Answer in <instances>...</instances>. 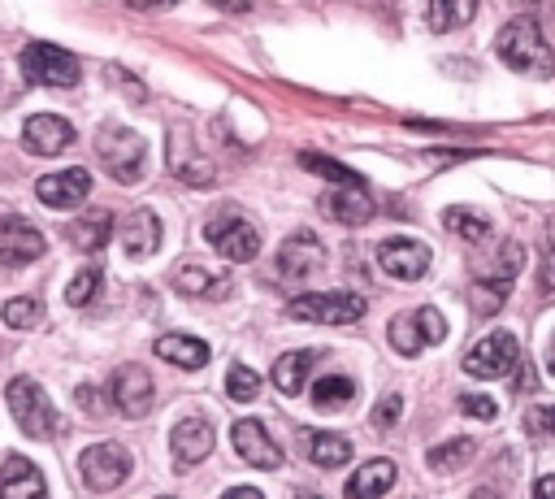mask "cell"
Wrapping results in <instances>:
<instances>
[{
  "mask_svg": "<svg viewBox=\"0 0 555 499\" xmlns=\"http://www.w3.org/2000/svg\"><path fill=\"white\" fill-rule=\"evenodd\" d=\"M325 265V247L312 230H295L282 247H278V278L282 282H299V278H312V269Z\"/></svg>",
  "mask_w": 555,
  "mask_h": 499,
  "instance_id": "13",
  "label": "cell"
},
{
  "mask_svg": "<svg viewBox=\"0 0 555 499\" xmlns=\"http://www.w3.org/2000/svg\"><path fill=\"white\" fill-rule=\"evenodd\" d=\"M108 234H113V217H108L104 208H91V213H82V217H74V221L65 226V239H69L78 252H100V247L108 243Z\"/></svg>",
  "mask_w": 555,
  "mask_h": 499,
  "instance_id": "26",
  "label": "cell"
},
{
  "mask_svg": "<svg viewBox=\"0 0 555 499\" xmlns=\"http://www.w3.org/2000/svg\"><path fill=\"white\" fill-rule=\"evenodd\" d=\"M533 499H555V473H546V477L533 482Z\"/></svg>",
  "mask_w": 555,
  "mask_h": 499,
  "instance_id": "40",
  "label": "cell"
},
{
  "mask_svg": "<svg viewBox=\"0 0 555 499\" xmlns=\"http://www.w3.org/2000/svg\"><path fill=\"white\" fill-rule=\"evenodd\" d=\"M460 412L464 417H477V421H494L499 417V404L490 395H460Z\"/></svg>",
  "mask_w": 555,
  "mask_h": 499,
  "instance_id": "38",
  "label": "cell"
},
{
  "mask_svg": "<svg viewBox=\"0 0 555 499\" xmlns=\"http://www.w3.org/2000/svg\"><path fill=\"white\" fill-rule=\"evenodd\" d=\"M156 499H178V495H156Z\"/></svg>",
  "mask_w": 555,
  "mask_h": 499,
  "instance_id": "44",
  "label": "cell"
},
{
  "mask_svg": "<svg viewBox=\"0 0 555 499\" xmlns=\"http://www.w3.org/2000/svg\"><path fill=\"white\" fill-rule=\"evenodd\" d=\"M225 395H230L234 404H251V399L260 395V378H256V369H247V364H230V373H225Z\"/></svg>",
  "mask_w": 555,
  "mask_h": 499,
  "instance_id": "34",
  "label": "cell"
},
{
  "mask_svg": "<svg viewBox=\"0 0 555 499\" xmlns=\"http://www.w3.org/2000/svg\"><path fill=\"white\" fill-rule=\"evenodd\" d=\"M35 195H39V204H48V208H74V204H82V200L91 195V174H87L82 165L43 174V178L35 182Z\"/></svg>",
  "mask_w": 555,
  "mask_h": 499,
  "instance_id": "15",
  "label": "cell"
},
{
  "mask_svg": "<svg viewBox=\"0 0 555 499\" xmlns=\"http://www.w3.org/2000/svg\"><path fill=\"white\" fill-rule=\"evenodd\" d=\"M295 499H321V495H312V490H299V495H295Z\"/></svg>",
  "mask_w": 555,
  "mask_h": 499,
  "instance_id": "43",
  "label": "cell"
},
{
  "mask_svg": "<svg viewBox=\"0 0 555 499\" xmlns=\"http://www.w3.org/2000/svg\"><path fill=\"white\" fill-rule=\"evenodd\" d=\"M542 291H555V217L546 221V243H542V273H538Z\"/></svg>",
  "mask_w": 555,
  "mask_h": 499,
  "instance_id": "37",
  "label": "cell"
},
{
  "mask_svg": "<svg viewBox=\"0 0 555 499\" xmlns=\"http://www.w3.org/2000/svg\"><path fill=\"white\" fill-rule=\"evenodd\" d=\"M212 421H204V417H182L178 425H173V434H169V451H173V464L178 469H195L199 460H208V451H212Z\"/></svg>",
  "mask_w": 555,
  "mask_h": 499,
  "instance_id": "16",
  "label": "cell"
},
{
  "mask_svg": "<svg viewBox=\"0 0 555 499\" xmlns=\"http://www.w3.org/2000/svg\"><path fill=\"white\" fill-rule=\"evenodd\" d=\"M286 312L295 321H317V325H351L364 317V299L356 291H312V295H295L286 304Z\"/></svg>",
  "mask_w": 555,
  "mask_h": 499,
  "instance_id": "6",
  "label": "cell"
},
{
  "mask_svg": "<svg viewBox=\"0 0 555 499\" xmlns=\"http://www.w3.org/2000/svg\"><path fill=\"white\" fill-rule=\"evenodd\" d=\"M204 239H208L230 265H247V260L260 256V230H256L243 213H234L230 204L217 208V213L204 221Z\"/></svg>",
  "mask_w": 555,
  "mask_h": 499,
  "instance_id": "4",
  "label": "cell"
},
{
  "mask_svg": "<svg viewBox=\"0 0 555 499\" xmlns=\"http://www.w3.org/2000/svg\"><path fill=\"white\" fill-rule=\"evenodd\" d=\"M108 399L121 417H147L156 404V382L143 364H117L108 382Z\"/></svg>",
  "mask_w": 555,
  "mask_h": 499,
  "instance_id": "11",
  "label": "cell"
},
{
  "mask_svg": "<svg viewBox=\"0 0 555 499\" xmlns=\"http://www.w3.org/2000/svg\"><path fill=\"white\" fill-rule=\"evenodd\" d=\"M22 139H26V148L35 156H56V152H65L74 143V126L65 117H56V113H35L22 126Z\"/></svg>",
  "mask_w": 555,
  "mask_h": 499,
  "instance_id": "18",
  "label": "cell"
},
{
  "mask_svg": "<svg viewBox=\"0 0 555 499\" xmlns=\"http://www.w3.org/2000/svg\"><path fill=\"white\" fill-rule=\"evenodd\" d=\"M377 265L399 282H416L429 269V247L421 239H382L377 243Z\"/></svg>",
  "mask_w": 555,
  "mask_h": 499,
  "instance_id": "14",
  "label": "cell"
},
{
  "mask_svg": "<svg viewBox=\"0 0 555 499\" xmlns=\"http://www.w3.org/2000/svg\"><path fill=\"white\" fill-rule=\"evenodd\" d=\"M156 356L169 360V364H178V369H204L208 356H212V347L204 338H195V334H160L156 338Z\"/></svg>",
  "mask_w": 555,
  "mask_h": 499,
  "instance_id": "24",
  "label": "cell"
},
{
  "mask_svg": "<svg viewBox=\"0 0 555 499\" xmlns=\"http://www.w3.org/2000/svg\"><path fill=\"white\" fill-rule=\"evenodd\" d=\"M100 278H104V273H100L95 265H82V269L69 278V286H65V304H69V308L91 304V295L100 291Z\"/></svg>",
  "mask_w": 555,
  "mask_h": 499,
  "instance_id": "33",
  "label": "cell"
},
{
  "mask_svg": "<svg viewBox=\"0 0 555 499\" xmlns=\"http://www.w3.org/2000/svg\"><path fill=\"white\" fill-rule=\"evenodd\" d=\"M22 74H26V82H39V87H74L78 61L56 43H26L22 48Z\"/></svg>",
  "mask_w": 555,
  "mask_h": 499,
  "instance_id": "10",
  "label": "cell"
},
{
  "mask_svg": "<svg viewBox=\"0 0 555 499\" xmlns=\"http://www.w3.org/2000/svg\"><path fill=\"white\" fill-rule=\"evenodd\" d=\"M221 499H264V495H260L256 486H230V490H225Z\"/></svg>",
  "mask_w": 555,
  "mask_h": 499,
  "instance_id": "41",
  "label": "cell"
},
{
  "mask_svg": "<svg viewBox=\"0 0 555 499\" xmlns=\"http://www.w3.org/2000/svg\"><path fill=\"white\" fill-rule=\"evenodd\" d=\"M399 412H403V399H399V395H386V399L373 408V425H377V430H390V425L399 421Z\"/></svg>",
  "mask_w": 555,
  "mask_h": 499,
  "instance_id": "39",
  "label": "cell"
},
{
  "mask_svg": "<svg viewBox=\"0 0 555 499\" xmlns=\"http://www.w3.org/2000/svg\"><path fill=\"white\" fill-rule=\"evenodd\" d=\"M516 364H520V343L507 330H494L464 351V373L473 378H507L516 373Z\"/></svg>",
  "mask_w": 555,
  "mask_h": 499,
  "instance_id": "9",
  "label": "cell"
},
{
  "mask_svg": "<svg viewBox=\"0 0 555 499\" xmlns=\"http://www.w3.org/2000/svg\"><path fill=\"white\" fill-rule=\"evenodd\" d=\"M525 265V247L520 243H494L486 260H477V278L468 286V304L477 308V317H494L503 308V299L512 295V282Z\"/></svg>",
  "mask_w": 555,
  "mask_h": 499,
  "instance_id": "1",
  "label": "cell"
},
{
  "mask_svg": "<svg viewBox=\"0 0 555 499\" xmlns=\"http://www.w3.org/2000/svg\"><path fill=\"white\" fill-rule=\"evenodd\" d=\"M4 399H9V412H13L22 434H30V438H56L61 434V417H56V408H52V399L39 382L13 378L4 386Z\"/></svg>",
  "mask_w": 555,
  "mask_h": 499,
  "instance_id": "3",
  "label": "cell"
},
{
  "mask_svg": "<svg viewBox=\"0 0 555 499\" xmlns=\"http://www.w3.org/2000/svg\"><path fill=\"white\" fill-rule=\"evenodd\" d=\"M130 451L121 447V443H91L87 451H82V460H78V473H82V482H87V490H95V495H104V490H117L126 477H130Z\"/></svg>",
  "mask_w": 555,
  "mask_h": 499,
  "instance_id": "8",
  "label": "cell"
},
{
  "mask_svg": "<svg viewBox=\"0 0 555 499\" xmlns=\"http://www.w3.org/2000/svg\"><path fill=\"white\" fill-rule=\"evenodd\" d=\"M494 52L503 56V65H512L520 74H538V78H551L555 74V52H551V43H546V35L538 30L533 17H512L499 30Z\"/></svg>",
  "mask_w": 555,
  "mask_h": 499,
  "instance_id": "2",
  "label": "cell"
},
{
  "mask_svg": "<svg viewBox=\"0 0 555 499\" xmlns=\"http://www.w3.org/2000/svg\"><path fill=\"white\" fill-rule=\"evenodd\" d=\"M299 443H304V456H308L312 464H321V469H338V464L351 460V443H347L343 434H330V430H304Z\"/></svg>",
  "mask_w": 555,
  "mask_h": 499,
  "instance_id": "25",
  "label": "cell"
},
{
  "mask_svg": "<svg viewBox=\"0 0 555 499\" xmlns=\"http://www.w3.org/2000/svg\"><path fill=\"white\" fill-rule=\"evenodd\" d=\"M230 443H234V451H238L251 469H278V464H282L278 443L269 438V430H264L256 417L234 421V425H230Z\"/></svg>",
  "mask_w": 555,
  "mask_h": 499,
  "instance_id": "17",
  "label": "cell"
},
{
  "mask_svg": "<svg viewBox=\"0 0 555 499\" xmlns=\"http://www.w3.org/2000/svg\"><path fill=\"white\" fill-rule=\"evenodd\" d=\"M351 399H356V382L343 378V373H330V378L312 382V404L317 408H347Z\"/></svg>",
  "mask_w": 555,
  "mask_h": 499,
  "instance_id": "29",
  "label": "cell"
},
{
  "mask_svg": "<svg viewBox=\"0 0 555 499\" xmlns=\"http://www.w3.org/2000/svg\"><path fill=\"white\" fill-rule=\"evenodd\" d=\"M390 486H395V464L377 456V460H364V464L347 477L343 495H347V499H382Z\"/></svg>",
  "mask_w": 555,
  "mask_h": 499,
  "instance_id": "22",
  "label": "cell"
},
{
  "mask_svg": "<svg viewBox=\"0 0 555 499\" xmlns=\"http://www.w3.org/2000/svg\"><path fill=\"white\" fill-rule=\"evenodd\" d=\"M525 430H529L533 438L555 434V404H538V408H529V412H525Z\"/></svg>",
  "mask_w": 555,
  "mask_h": 499,
  "instance_id": "36",
  "label": "cell"
},
{
  "mask_svg": "<svg viewBox=\"0 0 555 499\" xmlns=\"http://www.w3.org/2000/svg\"><path fill=\"white\" fill-rule=\"evenodd\" d=\"M173 286H178L182 295H208V299H225V295H230V278H225V273H212V269L191 265V260L173 269Z\"/></svg>",
  "mask_w": 555,
  "mask_h": 499,
  "instance_id": "27",
  "label": "cell"
},
{
  "mask_svg": "<svg viewBox=\"0 0 555 499\" xmlns=\"http://www.w3.org/2000/svg\"><path fill=\"white\" fill-rule=\"evenodd\" d=\"M321 360V347H299V351H282L273 360V386L282 395H299L308 382V369Z\"/></svg>",
  "mask_w": 555,
  "mask_h": 499,
  "instance_id": "23",
  "label": "cell"
},
{
  "mask_svg": "<svg viewBox=\"0 0 555 499\" xmlns=\"http://www.w3.org/2000/svg\"><path fill=\"white\" fill-rule=\"evenodd\" d=\"M317 204H321V213H325L330 221H338V226H364V221L377 213L364 187H330Z\"/></svg>",
  "mask_w": 555,
  "mask_h": 499,
  "instance_id": "19",
  "label": "cell"
},
{
  "mask_svg": "<svg viewBox=\"0 0 555 499\" xmlns=\"http://www.w3.org/2000/svg\"><path fill=\"white\" fill-rule=\"evenodd\" d=\"M468 17H473V4H434V9L425 13V22H429L434 30H447V26L468 22Z\"/></svg>",
  "mask_w": 555,
  "mask_h": 499,
  "instance_id": "35",
  "label": "cell"
},
{
  "mask_svg": "<svg viewBox=\"0 0 555 499\" xmlns=\"http://www.w3.org/2000/svg\"><path fill=\"white\" fill-rule=\"evenodd\" d=\"M95 152L104 161V169L113 174V182L130 187L139 174H143V156H147V143L130 130V126H100L95 130Z\"/></svg>",
  "mask_w": 555,
  "mask_h": 499,
  "instance_id": "5",
  "label": "cell"
},
{
  "mask_svg": "<svg viewBox=\"0 0 555 499\" xmlns=\"http://www.w3.org/2000/svg\"><path fill=\"white\" fill-rule=\"evenodd\" d=\"M473 456H477V443H473V438H447V443L429 447L425 464H429L434 473H460V469H464Z\"/></svg>",
  "mask_w": 555,
  "mask_h": 499,
  "instance_id": "28",
  "label": "cell"
},
{
  "mask_svg": "<svg viewBox=\"0 0 555 499\" xmlns=\"http://www.w3.org/2000/svg\"><path fill=\"white\" fill-rule=\"evenodd\" d=\"M546 369L555 373V338H551V347H546Z\"/></svg>",
  "mask_w": 555,
  "mask_h": 499,
  "instance_id": "42",
  "label": "cell"
},
{
  "mask_svg": "<svg viewBox=\"0 0 555 499\" xmlns=\"http://www.w3.org/2000/svg\"><path fill=\"white\" fill-rule=\"evenodd\" d=\"M4 325L9 330H35L39 321H43V304L39 299H30V295H13L9 304H4Z\"/></svg>",
  "mask_w": 555,
  "mask_h": 499,
  "instance_id": "32",
  "label": "cell"
},
{
  "mask_svg": "<svg viewBox=\"0 0 555 499\" xmlns=\"http://www.w3.org/2000/svg\"><path fill=\"white\" fill-rule=\"evenodd\" d=\"M43 247H48V243H43V230H39L35 221H26V217L0 208V265L22 269V265L39 260Z\"/></svg>",
  "mask_w": 555,
  "mask_h": 499,
  "instance_id": "12",
  "label": "cell"
},
{
  "mask_svg": "<svg viewBox=\"0 0 555 499\" xmlns=\"http://www.w3.org/2000/svg\"><path fill=\"white\" fill-rule=\"evenodd\" d=\"M442 226H447L451 234H460L464 243H486V239H490V221L477 217V213H468V208H447V213H442Z\"/></svg>",
  "mask_w": 555,
  "mask_h": 499,
  "instance_id": "30",
  "label": "cell"
},
{
  "mask_svg": "<svg viewBox=\"0 0 555 499\" xmlns=\"http://www.w3.org/2000/svg\"><path fill=\"white\" fill-rule=\"evenodd\" d=\"M299 165H304L308 174L330 178L334 187H360V174H351L347 165H338V161H330V156H321V152H299Z\"/></svg>",
  "mask_w": 555,
  "mask_h": 499,
  "instance_id": "31",
  "label": "cell"
},
{
  "mask_svg": "<svg viewBox=\"0 0 555 499\" xmlns=\"http://www.w3.org/2000/svg\"><path fill=\"white\" fill-rule=\"evenodd\" d=\"M117 239H121V247L130 256H152L156 243H160V217L152 208H134V213H126L117 221Z\"/></svg>",
  "mask_w": 555,
  "mask_h": 499,
  "instance_id": "21",
  "label": "cell"
},
{
  "mask_svg": "<svg viewBox=\"0 0 555 499\" xmlns=\"http://www.w3.org/2000/svg\"><path fill=\"white\" fill-rule=\"evenodd\" d=\"M386 334H390V347H395L399 356H421L425 347H434V343L447 338V321H442V312H438L434 304H425V308L399 312Z\"/></svg>",
  "mask_w": 555,
  "mask_h": 499,
  "instance_id": "7",
  "label": "cell"
},
{
  "mask_svg": "<svg viewBox=\"0 0 555 499\" xmlns=\"http://www.w3.org/2000/svg\"><path fill=\"white\" fill-rule=\"evenodd\" d=\"M0 499H48L43 473L26 460V456H4V473H0Z\"/></svg>",
  "mask_w": 555,
  "mask_h": 499,
  "instance_id": "20",
  "label": "cell"
}]
</instances>
